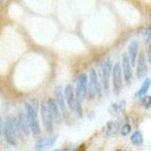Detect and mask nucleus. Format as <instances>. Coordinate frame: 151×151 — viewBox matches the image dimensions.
<instances>
[{"instance_id":"f257e3e1","label":"nucleus","mask_w":151,"mask_h":151,"mask_svg":"<svg viewBox=\"0 0 151 151\" xmlns=\"http://www.w3.org/2000/svg\"><path fill=\"white\" fill-rule=\"evenodd\" d=\"M3 136L10 146H17L18 135H17V130H15V117L14 116H8L5 121H4Z\"/></svg>"},{"instance_id":"f03ea898","label":"nucleus","mask_w":151,"mask_h":151,"mask_svg":"<svg viewBox=\"0 0 151 151\" xmlns=\"http://www.w3.org/2000/svg\"><path fill=\"white\" fill-rule=\"evenodd\" d=\"M24 113L28 121V125H29V130L30 134H33L34 137L40 135V126H39V120H38V112H35L33 110V107L29 103H25L24 105Z\"/></svg>"},{"instance_id":"7ed1b4c3","label":"nucleus","mask_w":151,"mask_h":151,"mask_svg":"<svg viewBox=\"0 0 151 151\" xmlns=\"http://www.w3.org/2000/svg\"><path fill=\"white\" fill-rule=\"evenodd\" d=\"M87 96L89 100H93L97 96H101V84L100 79H98L97 72L94 68L89 69L88 76V84H87Z\"/></svg>"},{"instance_id":"20e7f679","label":"nucleus","mask_w":151,"mask_h":151,"mask_svg":"<svg viewBox=\"0 0 151 151\" xmlns=\"http://www.w3.org/2000/svg\"><path fill=\"white\" fill-rule=\"evenodd\" d=\"M87 84H88V76L86 73L79 74L77 78V87H76V91H74L76 101L81 103L83 102V100L87 96Z\"/></svg>"},{"instance_id":"39448f33","label":"nucleus","mask_w":151,"mask_h":151,"mask_svg":"<svg viewBox=\"0 0 151 151\" xmlns=\"http://www.w3.org/2000/svg\"><path fill=\"white\" fill-rule=\"evenodd\" d=\"M111 77H112V84H113V92H115L116 96H119L121 93L122 87H124L122 86V83H124V77H122L120 63H116V64L112 65Z\"/></svg>"},{"instance_id":"423d86ee","label":"nucleus","mask_w":151,"mask_h":151,"mask_svg":"<svg viewBox=\"0 0 151 151\" xmlns=\"http://www.w3.org/2000/svg\"><path fill=\"white\" fill-rule=\"evenodd\" d=\"M112 62L110 58H107L105 62L102 63V67H101V79H102V87L106 92H108V88H110V78H111V72H112Z\"/></svg>"},{"instance_id":"0eeeda50","label":"nucleus","mask_w":151,"mask_h":151,"mask_svg":"<svg viewBox=\"0 0 151 151\" xmlns=\"http://www.w3.org/2000/svg\"><path fill=\"white\" fill-rule=\"evenodd\" d=\"M121 72H122V77L125 78V81L127 84H130L132 81V65L129 60V57L126 53L122 54V60H121Z\"/></svg>"},{"instance_id":"6e6552de","label":"nucleus","mask_w":151,"mask_h":151,"mask_svg":"<svg viewBox=\"0 0 151 151\" xmlns=\"http://www.w3.org/2000/svg\"><path fill=\"white\" fill-rule=\"evenodd\" d=\"M40 117H42V121H43V125H44V129L47 132H52L53 131V120H52V116L48 111V106H47V103H42L40 105Z\"/></svg>"},{"instance_id":"1a4fd4ad","label":"nucleus","mask_w":151,"mask_h":151,"mask_svg":"<svg viewBox=\"0 0 151 151\" xmlns=\"http://www.w3.org/2000/svg\"><path fill=\"white\" fill-rule=\"evenodd\" d=\"M57 140H58V136L57 135H52V136H48V137L39 139L34 145V150L35 151H44L47 149L52 147V146L55 144Z\"/></svg>"},{"instance_id":"9d476101","label":"nucleus","mask_w":151,"mask_h":151,"mask_svg":"<svg viewBox=\"0 0 151 151\" xmlns=\"http://www.w3.org/2000/svg\"><path fill=\"white\" fill-rule=\"evenodd\" d=\"M47 106H48V111L50 113L53 122L59 124V122L62 121V112H60L58 105H57V102L53 100V98H49L48 102H47Z\"/></svg>"},{"instance_id":"9b49d317","label":"nucleus","mask_w":151,"mask_h":151,"mask_svg":"<svg viewBox=\"0 0 151 151\" xmlns=\"http://www.w3.org/2000/svg\"><path fill=\"white\" fill-rule=\"evenodd\" d=\"M17 121H18V127H19V131H20L22 136H28L29 135L30 130H29V125H28V121H27L24 111H20L18 113Z\"/></svg>"},{"instance_id":"f8f14e48","label":"nucleus","mask_w":151,"mask_h":151,"mask_svg":"<svg viewBox=\"0 0 151 151\" xmlns=\"http://www.w3.org/2000/svg\"><path fill=\"white\" fill-rule=\"evenodd\" d=\"M136 73H137V77L139 78H142L147 73V63H146V58H145V54L141 53L137 55V59H136Z\"/></svg>"},{"instance_id":"ddd939ff","label":"nucleus","mask_w":151,"mask_h":151,"mask_svg":"<svg viewBox=\"0 0 151 151\" xmlns=\"http://www.w3.org/2000/svg\"><path fill=\"white\" fill-rule=\"evenodd\" d=\"M63 94H64V101L67 102V106L70 110H74V105H76V96H74V89L73 87L68 84L65 86V88L63 89Z\"/></svg>"},{"instance_id":"4468645a","label":"nucleus","mask_w":151,"mask_h":151,"mask_svg":"<svg viewBox=\"0 0 151 151\" xmlns=\"http://www.w3.org/2000/svg\"><path fill=\"white\" fill-rule=\"evenodd\" d=\"M54 101L57 102V105H58L59 110L62 113H65V110H67V106H65V101H64V94H63V88L58 86L55 87L54 89Z\"/></svg>"},{"instance_id":"2eb2a0df","label":"nucleus","mask_w":151,"mask_h":151,"mask_svg":"<svg viewBox=\"0 0 151 151\" xmlns=\"http://www.w3.org/2000/svg\"><path fill=\"white\" fill-rule=\"evenodd\" d=\"M137 55H139V42L132 40L130 43V45H129V53H127V57H129V60H130L131 65L136 64Z\"/></svg>"},{"instance_id":"dca6fc26","label":"nucleus","mask_w":151,"mask_h":151,"mask_svg":"<svg viewBox=\"0 0 151 151\" xmlns=\"http://www.w3.org/2000/svg\"><path fill=\"white\" fill-rule=\"evenodd\" d=\"M121 126V122L120 120H116V121H110L108 124L106 125V127L103 129V132H105V135L108 136V137H111V136L116 135L117 131H119Z\"/></svg>"},{"instance_id":"f3484780","label":"nucleus","mask_w":151,"mask_h":151,"mask_svg":"<svg viewBox=\"0 0 151 151\" xmlns=\"http://www.w3.org/2000/svg\"><path fill=\"white\" fill-rule=\"evenodd\" d=\"M150 84H151V79L150 78H146L144 83L141 84V87L137 92L135 93V98H142L144 96H146L149 92V89H150Z\"/></svg>"},{"instance_id":"a211bd4d","label":"nucleus","mask_w":151,"mask_h":151,"mask_svg":"<svg viewBox=\"0 0 151 151\" xmlns=\"http://www.w3.org/2000/svg\"><path fill=\"white\" fill-rule=\"evenodd\" d=\"M131 142L134 144L135 146L142 145V142H144L142 132H141V131H135V132H132V135H131Z\"/></svg>"},{"instance_id":"6ab92c4d","label":"nucleus","mask_w":151,"mask_h":151,"mask_svg":"<svg viewBox=\"0 0 151 151\" xmlns=\"http://www.w3.org/2000/svg\"><path fill=\"white\" fill-rule=\"evenodd\" d=\"M126 105V102L125 101H122L120 103H113V105L111 106V112L113 113V115H119V113L124 110V107Z\"/></svg>"},{"instance_id":"aec40b11","label":"nucleus","mask_w":151,"mask_h":151,"mask_svg":"<svg viewBox=\"0 0 151 151\" xmlns=\"http://www.w3.org/2000/svg\"><path fill=\"white\" fill-rule=\"evenodd\" d=\"M120 132H121V135L122 136H127L131 132V124L129 121H126L124 125H121V130H120Z\"/></svg>"},{"instance_id":"412c9836","label":"nucleus","mask_w":151,"mask_h":151,"mask_svg":"<svg viewBox=\"0 0 151 151\" xmlns=\"http://www.w3.org/2000/svg\"><path fill=\"white\" fill-rule=\"evenodd\" d=\"M142 107L144 108H146V110H150V107H151V97L150 96H147V94H146V96H144L142 97Z\"/></svg>"},{"instance_id":"4be33fe9","label":"nucleus","mask_w":151,"mask_h":151,"mask_svg":"<svg viewBox=\"0 0 151 151\" xmlns=\"http://www.w3.org/2000/svg\"><path fill=\"white\" fill-rule=\"evenodd\" d=\"M145 42H146V45L150 47L151 44V28L147 27L145 30Z\"/></svg>"},{"instance_id":"5701e85b","label":"nucleus","mask_w":151,"mask_h":151,"mask_svg":"<svg viewBox=\"0 0 151 151\" xmlns=\"http://www.w3.org/2000/svg\"><path fill=\"white\" fill-rule=\"evenodd\" d=\"M29 105L33 107V110H34L35 112L39 111L40 106H39V101H38V100H32V103H29Z\"/></svg>"},{"instance_id":"b1692460","label":"nucleus","mask_w":151,"mask_h":151,"mask_svg":"<svg viewBox=\"0 0 151 151\" xmlns=\"http://www.w3.org/2000/svg\"><path fill=\"white\" fill-rule=\"evenodd\" d=\"M74 150H76L74 146H69V147H63V149H58L54 151H74Z\"/></svg>"},{"instance_id":"393cba45","label":"nucleus","mask_w":151,"mask_h":151,"mask_svg":"<svg viewBox=\"0 0 151 151\" xmlns=\"http://www.w3.org/2000/svg\"><path fill=\"white\" fill-rule=\"evenodd\" d=\"M3 127H4V120H3V117L0 116V135L3 134Z\"/></svg>"},{"instance_id":"a878e982","label":"nucleus","mask_w":151,"mask_h":151,"mask_svg":"<svg viewBox=\"0 0 151 151\" xmlns=\"http://www.w3.org/2000/svg\"><path fill=\"white\" fill-rule=\"evenodd\" d=\"M115 151H121V150H115Z\"/></svg>"}]
</instances>
